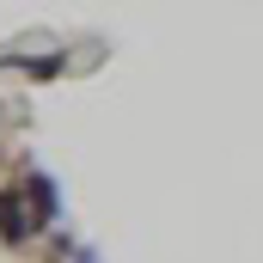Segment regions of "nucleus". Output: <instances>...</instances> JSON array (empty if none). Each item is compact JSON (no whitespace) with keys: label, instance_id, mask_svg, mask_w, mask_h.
<instances>
[{"label":"nucleus","instance_id":"nucleus-1","mask_svg":"<svg viewBox=\"0 0 263 263\" xmlns=\"http://www.w3.org/2000/svg\"><path fill=\"white\" fill-rule=\"evenodd\" d=\"M18 196H25V208H31L37 233H43V227H55L62 196H55V178H49V172H25V178H18Z\"/></svg>","mask_w":263,"mask_h":263},{"label":"nucleus","instance_id":"nucleus-2","mask_svg":"<svg viewBox=\"0 0 263 263\" xmlns=\"http://www.w3.org/2000/svg\"><path fill=\"white\" fill-rule=\"evenodd\" d=\"M0 239L6 245H25V239H37V220H31V208L18 190H0Z\"/></svg>","mask_w":263,"mask_h":263},{"label":"nucleus","instance_id":"nucleus-3","mask_svg":"<svg viewBox=\"0 0 263 263\" xmlns=\"http://www.w3.org/2000/svg\"><path fill=\"white\" fill-rule=\"evenodd\" d=\"M12 67L31 73V80H55V73H67V55H55V49L49 55H12Z\"/></svg>","mask_w":263,"mask_h":263},{"label":"nucleus","instance_id":"nucleus-4","mask_svg":"<svg viewBox=\"0 0 263 263\" xmlns=\"http://www.w3.org/2000/svg\"><path fill=\"white\" fill-rule=\"evenodd\" d=\"M73 263H98V251L92 245H73Z\"/></svg>","mask_w":263,"mask_h":263}]
</instances>
